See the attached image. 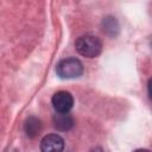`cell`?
<instances>
[{"label": "cell", "mask_w": 152, "mask_h": 152, "mask_svg": "<svg viewBox=\"0 0 152 152\" xmlns=\"http://www.w3.org/2000/svg\"><path fill=\"white\" fill-rule=\"evenodd\" d=\"M75 48L80 55L87 58H95L102 51L101 40L93 34H84L77 38L75 43Z\"/></svg>", "instance_id": "6da1fadb"}, {"label": "cell", "mask_w": 152, "mask_h": 152, "mask_svg": "<svg viewBox=\"0 0 152 152\" xmlns=\"http://www.w3.org/2000/svg\"><path fill=\"white\" fill-rule=\"evenodd\" d=\"M56 72L61 78H76L83 74V64L77 58H65L57 64Z\"/></svg>", "instance_id": "7a4b0ae2"}, {"label": "cell", "mask_w": 152, "mask_h": 152, "mask_svg": "<svg viewBox=\"0 0 152 152\" xmlns=\"http://www.w3.org/2000/svg\"><path fill=\"white\" fill-rule=\"evenodd\" d=\"M51 103H52L53 108L56 109V112H58V113H69V110L74 106V97L69 91L61 90V91H57L52 96Z\"/></svg>", "instance_id": "3957f363"}, {"label": "cell", "mask_w": 152, "mask_h": 152, "mask_svg": "<svg viewBox=\"0 0 152 152\" xmlns=\"http://www.w3.org/2000/svg\"><path fill=\"white\" fill-rule=\"evenodd\" d=\"M64 140L58 134H48L40 140L42 152H63Z\"/></svg>", "instance_id": "277c9868"}, {"label": "cell", "mask_w": 152, "mask_h": 152, "mask_svg": "<svg viewBox=\"0 0 152 152\" xmlns=\"http://www.w3.org/2000/svg\"><path fill=\"white\" fill-rule=\"evenodd\" d=\"M53 126L58 131H69L74 126V119L69 113H56L52 118Z\"/></svg>", "instance_id": "5b68a950"}, {"label": "cell", "mask_w": 152, "mask_h": 152, "mask_svg": "<svg viewBox=\"0 0 152 152\" xmlns=\"http://www.w3.org/2000/svg\"><path fill=\"white\" fill-rule=\"evenodd\" d=\"M24 129H25V133L28 137L33 138L37 134H39V132L42 131V122L38 118L30 116V118L26 119V121L24 124Z\"/></svg>", "instance_id": "8992f818"}, {"label": "cell", "mask_w": 152, "mask_h": 152, "mask_svg": "<svg viewBox=\"0 0 152 152\" xmlns=\"http://www.w3.org/2000/svg\"><path fill=\"white\" fill-rule=\"evenodd\" d=\"M102 24H103V31L107 32V33H109V31H112V34H114V30H118L119 28L115 18H112V17L106 18Z\"/></svg>", "instance_id": "52a82bcc"}, {"label": "cell", "mask_w": 152, "mask_h": 152, "mask_svg": "<svg viewBox=\"0 0 152 152\" xmlns=\"http://www.w3.org/2000/svg\"><path fill=\"white\" fill-rule=\"evenodd\" d=\"M147 90H148V96L152 100V78L148 80V84H147Z\"/></svg>", "instance_id": "ba28073f"}, {"label": "cell", "mask_w": 152, "mask_h": 152, "mask_svg": "<svg viewBox=\"0 0 152 152\" xmlns=\"http://www.w3.org/2000/svg\"><path fill=\"white\" fill-rule=\"evenodd\" d=\"M133 152H150V151L146 150V148H138V150H135V151H133Z\"/></svg>", "instance_id": "9c48e42d"}, {"label": "cell", "mask_w": 152, "mask_h": 152, "mask_svg": "<svg viewBox=\"0 0 152 152\" xmlns=\"http://www.w3.org/2000/svg\"><path fill=\"white\" fill-rule=\"evenodd\" d=\"M90 152H102V148H100V147H96L95 150H93V151H90Z\"/></svg>", "instance_id": "30bf717a"}]
</instances>
